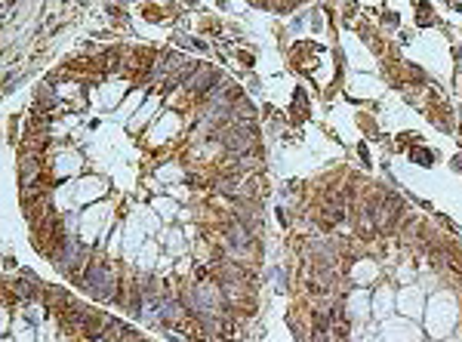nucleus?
Instances as JSON below:
<instances>
[{
	"mask_svg": "<svg viewBox=\"0 0 462 342\" xmlns=\"http://www.w3.org/2000/svg\"><path fill=\"white\" fill-rule=\"evenodd\" d=\"M216 81H219V74L213 71V68H206V65H201V68H194V74H191V81H188V86L194 89V93H210V89L216 86Z\"/></svg>",
	"mask_w": 462,
	"mask_h": 342,
	"instance_id": "1",
	"label": "nucleus"
},
{
	"mask_svg": "<svg viewBox=\"0 0 462 342\" xmlns=\"http://www.w3.org/2000/svg\"><path fill=\"white\" fill-rule=\"evenodd\" d=\"M250 142H253V139H250V133H244V130H237V133H231V136H228V148H231V151H247Z\"/></svg>",
	"mask_w": 462,
	"mask_h": 342,
	"instance_id": "2",
	"label": "nucleus"
},
{
	"mask_svg": "<svg viewBox=\"0 0 462 342\" xmlns=\"http://www.w3.org/2000/svg\"><path fill=\"white\" fill-rule=\"evenodd\" d=\"M37 173H40V170H37V164H25V167H22V185L28 188L31 182L37 179Z\"/></svg>",
	"mask_w": 462,
	"mask_h": 342,
	"instance_id": "3",
	"label": "nucleus"
},
{
	"mask_svg": "<svg viewBox=\"0 0 462 342\" xmlns=\"http://www.w3.org/2000/svg\"><path fill=\"white\" fill-rule=\"evenodd\" d=\"M16 296H19V299H34L37 293H34V287H31V284L19 281V284H16Z\"/></svg>",
	"mask_w": 462,
	"mask_h": 342,
	"instance_id": "4",
	"label": "nucleus"
},
{
	"mask_svg": "<svg viewBox=\"0 0 462 342\" xmlns=\"http://www.w3.org/2000/svg\"><path fill=\"white\" fill-rule=\"evenodd\" d=\"M413 161H419V164H432V154H429V151H422V148H416V151H413Z\"/></svg>",
	"mask_w": 462,
	"mask_h": 342,
	"instance_id": "5",
	"label": "nucleus"
},
{
	"mask_svg": "<svg viewBox=\"0 0 462 342\" xmlns=\"http://www.w3.org/2000/svg\"><path fill=\"white\" fill-rule=\"evenodd\" d=\"M40 105H53V89L50 86H40Z\"/></svg>",
	"mask_w": 462,
	"mask_h": 342,
	"instance_id": "6",
	"label": "nucleus"
}]
</instances>
